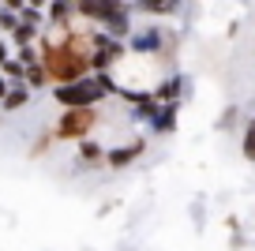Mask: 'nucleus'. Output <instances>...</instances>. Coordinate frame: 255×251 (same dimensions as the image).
Instances as JSON below:
<instances>
[{
  "mask_svg": "<svg viewBox=\"0 0 255 251\" xmlns=\"http://www.w3.org/2000/svg\"><path fill=\"white\" fill-rule=\"evenodd\" d=\"M38 64L49 75V87H68V83H79V79L90 75V56L53 41L49 34L38 38Z\"/></svg>",
  "mask_w": 255,
  "mask_h": 251,
  "instance_id": "obj_1",
  "label": "nucleus"
},
{
  "mask_svg": "<svg viewBox=\"0 0 255 251\" xmlns=\"http://www.w3.org/2000/svg\"><path fill=\"white\" fill-rule=\"evenodd\" d=\"M98 124H102V113L98 109H68V113H60V120L49 131H53L56 142H75L79 146L83 139H90V131Z\"/></svg>",
  "mask_w": 255,
  "mask_h": 251,
  "instance_id": "obj_2",
  "label": "nucleus"
},
{
  "mask_svg": "<svg viewBox=\"0 0 255 251\" xmlns=\"http://www.w3.org/2000/svg\"><path fill=\"white\" fill-rule=\"evenodd\" d=\"M53 102L64 113L68 109H98V102H105V94L94 83V75H87L79 83H68V87H53Z\"/></svg>",
  "mask_w": 255,
  "mask_h": 251,
  "instance_id": "obj_3",
  "label": "nucleus"
},
{
  "mask_svg": "<svg viewBox=\"0 0 255 251\" xmlns=\"http://www.w3.org/2000/svg\"><path fill=\"white\" fill-rule=\"evenodd\" d=\"M143 154H146V139H131V142H124V146L105 150V165H109V169H128V165L139 161Z\"/></svg>",
  "mask_w": 255,
  "mask_h": 251,
  "instance_id": "obj_4",
  "label": "nucleus"
},
{
  "mask_svg": "<svg viewBox=\"0 0 255 251\" xmlns=\"http://www.w3.org/2000/svg\"><path fill=\"white\" fill-rule=\"evenodd\" d=\"M45 23L53 26V30H68V26H75V4H64V0L49 4V8H45Z\"/></svg>",
  "mask_w": 255,
  "mask_h": 251,
  "instance_id": "obj_5",
  "label": "nucleus"
},
{
  "mask_svg": "<svg viewBox=\"0 0 255 251\" xmlns=\"http://www.w3.org/2000/svg\"><path fill=\"white\" fill-rule=\"evenodd\" d=\"M79 161L90 165V169H94V165H105V146L98 139H83L79 142Z\"/></svg>",
  "mask_w": 255,
  "mask_h": 251,
  "instance_id": "obj_6",
  "label": "nucleus"
},
{
  "mask_svg": "<svg viewBox=\"0 0 255 251\" xmlns=\"http://www.w3.org/2000/svg\"><path fill=\"white\" fill-rule=\"evenodd\" d=\"M26 102H30V90L11 87L8 94H4V102H0V113H19V109H26Z\"/></svg>",
  "mask_w": 255,
  "mask_h": 251,
  "instance_id": "obj_7",
  "label": "nucleus"
},
{
  "mask_svg": "<svg viewBox=\"0 0 255 251\" xmlns=\"http://www.w3.org/2000/svg\"><path fill=\"white\" fill-rule=\"evenodd\" d=\"M11 38V49H26V45H38V38H41V30H34V26H26V23H19L15 30L8 34Z\"/></svg>",
  "mask_w": 255,
  "mask_h": 251,
  "instance_id": "obj_8",
  "label": "nucleus"
},
{
  "mask_svg": "<svg viewBox=\"0 0 255 251\" xmlns=\"http://www.w3.org/2000/svg\"><path fill=\"white\" fill-rule=\"evenodd\" d=\"M150 127H154V131H173V127H176V105H158Z\"/></svg>",
  "mask_w": 255,
  "mask_h": 251,
  "instance_id": "obj_9",
  "label": "nucleus"
},
{
  "mask_svg": "<svg viewBox=\"0 0 255 251\" xmlns=\"http://www.w3.org/2000/svg\"><path fill=\"white\" fill-rule=\"evenodd\" d=\"M23 75H26V68L15 60V56H11L8 64H0V79H4L8 87H23Z\"/></svg>",
  "mask_w": 255,
  "mask_h": 251,
  "instance_id": "obj_10",
  "label": "nucleus"
},
{
  "mask_svg": "<svg viewBox=\"0 0 255 251\" xmlns=\"http://www.w3.org/2000/svg\"><path fill=\"white\" fill-rule=\"evenodd\" d=\"M23 87L30 90H49V75L41 71V64H34V68H26V75H23Z\"/></svg>",
  "mask_w": 255,
  "mask_h": 251,
  "instance_id": "obj_11",
  "label": "nucleus"
},
{
  "mask_svg": "<svg viewBox=\"0 0 255 251\" xmlns=\"http://www.w3.org/2000/svg\"><path fill=\"white\" fill-rule=\"evenodd\" d=\"M158 41H161L158 30H143V34L131 38V49H135V53H150V45H158Z\"/></svg>",
  "mask_w": 255,
  "mask_h": 251,
  "instance_id": "obj_12",
  "label": "nucleus"
},
{
  "mask_svg": "<svg viewBox=\"0 0 255 251\" xmlns=\"http://www.w3.org/2000/svg\"><path fill=\"white\" fill-rule=\"evenodd\" d=\"M240 154H244L248 161H255V117L248 120V127H244V139H240Z\"/></svg>",
  "mask_w": 255,
  "mask_h": 251,
  "instance_id": "obj_13",
  "label": "nucleus"
},
{
  "mask_svg": "<svg viewBox=\"0 0 255 251\" xmlns=\"http://www.w3.org/2000/svg\"><path fill=\"white\" fill-rule=\"evenodd\" d=\"M139 11H146V15H173L176 4H161V0H146V4H139Z\"/></svg>",
  "mask_w": 255,
  "mask_h": 251,
  "instance_id": "obj_14",
  "label": "nucleus"
},
{
  "mask_svg": "<svg viewBox=\"0 0 255 251\" xmlns=\"http://www.w3.org/2000/svg\"><path fill=\"white\" fill-rule=\"evenodd\" d=\"M53 146H56V139H53V131H49V127H45V131L38 135V142H34V146H30V157H41V154H45V150H53Z\"/></svg>",
  "mask_w": 255,
  "mask_h": 251,
  "instance_id": "obj_15",
  "label": "nucleus"
},
{
  "mask_svg": "<svg viewBox=\"0 0 255 251\" xmlns=\"http://www.w3.org/2000/svg\"><path fill=\"white\" fill-rule=\"evenodd\" d=\"M15 56L19 64H23V68H34V64H38V45H26V49H15Z\"/></svg>",
  "mask_w": 255,
  "mask_h": 251,
  "instance_id": "obj_16",
  "label": "nucleus"
},
{
  "mask_svg": "<svg viewBox=\"0 0 255 251\" xmlns=\"http://www.w3.org/2000/svg\"><path fill=\"white\" fill-rule=\"evenodd\" d=\"M8 60H11V41L0 38V64H8Z\"/></svg>",
  "mask_w": 255,
  "mask_h": 251,
  "instance_id": "obj_17",
  "label": "nucleus"
},
{
  "mask_svg": "<svg viewBox=\"0 0 255 251\" xmlns=\"http://www.w3.org/2000/svg\"><path fill=\"white\" fill-rule=\"evenodd\" d=\"M8 90H11V87L4 83V79H0V102H4V94H8Z\"/></svg>",
  "mask_w": 255,
  "mask_h": 251,
  "instance_id": "obj_18",
  "label": "nucleus"
}]
</instances>
